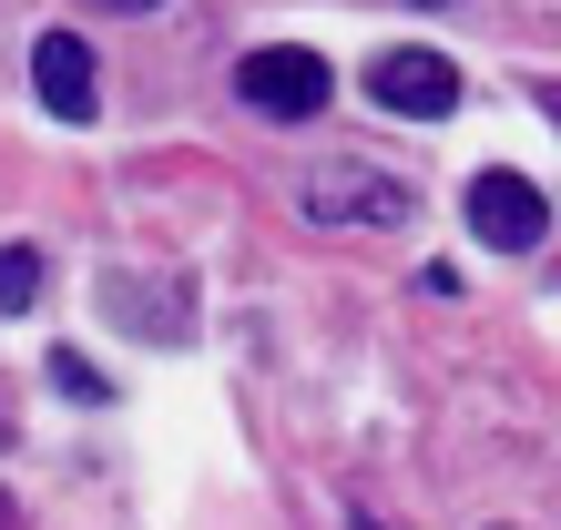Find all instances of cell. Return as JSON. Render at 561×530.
Listing matches in <instances>:
<instances>
[{
	"label": "cell",
	"instance_id": "obj_1",
	"mask_svg": "<svg viewBox=\"0 0 561 530\" xmlns=\"http://www.w3.org/2000/svg\"><path fill=\"white\" fill-rule=\"evenodd\" d=\"M236 92H245V113H266V123H317L327 92H337V72H327L317 51H245Z\"/></svg>",
	"mask_w": 561,
	"mask_h": 530
},
{
	"label": "cell",
	"instance_id": "obj_2",
	"mask_svg": "<svg viewBox=\"0 0 561 530\" xmlns=\"http://www.w3.org/2000/svg\"><path fill=\"white\" fill-rule=\"evenodd\" d=\"M368 103H378V113H409V123H439V113L459 103V72H449L439 51L399 42V51H378V61H368Z\"/></svg>",
	"mask_w": 561,
	"mask_h": 530
},
{
	"label": "cell",
	"instance_id": "obj_3",
	"mask_svg": "<svg viewBox=\"0 0 561 530\" xmlns=\"http://www.w3.org/2000/svg\"><path fill=\"white\" fill-rule=\"evenodd\" d=\"M470 224H480V245L531 255V245L551 235V205H541L531 174H480V184H470Z\"/></svg>",
	"mask_w": 561,
	"mask_h": 530
},
{
	"label": "cell",
	"instance_id": "obj_4",
	"mask_svg": "<svg viewBox=\"0 0 561 530\" xmlns=\"http://www.w3.org/2000/svg\"><path fill=\"white\" fill-rule=\"evenodd\" d=\"M307 215H317V224H347V215H368V224H409V184L368 174V163H317V174H307Z\"/></svg>",
	"mask_w": 561,
	"mask_h": 530
},
{
	"label": "cell",
	"instance_id": "obj_5",
	"mask_svg": "<svg viewBox=\"0 0 561 530\" xmlns=\"http://www.w3.org/2000/svg\"><path fill=\"white\" fill-rule=\"evenodd\" d=\"M31 82H42V113L92 123V42L82 31H42L31 42Z\"/></svg>",
	"mask_w": 561,
	"mask_h": 530
},
{
	"label": "cell",
	"instance_id": "obj_6",
	"mask_svg": "<svg viewBox=\"0 0 561 530\" xmlns=\"http://www.w3.org/2000/svg\"><path fill=\"white\" fill-rule=\"evenodd\" d=\"M103 316L144 326V337H184V296H174V286H134V276H113V286H103Z\"/></svg>",
	"mask_w": 561,
	"mask_h": 530
},
{
	"label": "cell",
	"instance_id": "obj_7",
	"mask_svg": "<svg viewBox=\"0 0 561 530\" xmlns=\"http://www.w3.org/2000/svg\"><path fill=\"white\" fill-rule=\"evenodd\" d=\"M51 388H61V398H82V408H103V398H113V378L92 368L82 347H51Z\"/></svg>",
	"mask_w": 561,
	"mask_h": 530
},
{
	"label": "cell",
	"instance_id": "obj_8",
	"mask_svg": "<svg viewBox=\"0 0 561 530\" xmlns=\"http://www.w3.org/2000/svg\"><path fill=\"white\" fill-rule=\"evenodd\" d=\"M31 296H42V255H31V245H0V316H21Z\"/></svg>",
	"mask_w": 561,
	"mask_h": 530
},
{
	"label": "cell",
	"instance_id": "obj_9",
	"mask_svg": "<svg viewBox=\"0 0 561 530\" xmlns=\"http://www.w3.org/2000/svg\"><path fill=\"white\" fill-rule=\"evenodd\" d=\"M541 103H551V123H561V82H551V92H541Z\"/></svg>",
	"mask_w": 561,
	"mask_h": 530
},
{
	"label": "cell",
	"instance_id": "obj_10",
	"mask_svg": "<svg viewBox=\"0 0 561 530\" xmlns=\"http://www.w3.org/2000/svg\"><path fill=\"white\" fill-rule=\"evenodd\" d=\"M0 449H11V418H0Z\"/></svg>",
	"mask_w": 561,
	"mask_h": 530
},
{
	"label": "cell",
	"instance_id": "obj_11",
	"mask_svg": "<svg viewBox=\"0 0 561 530\" xmlns=\"http://www.w3.org/2000/svg\"><path fill=\"white\" fill-rule=\"evenodd\" d=\"M0 530H11V500H0Z\"/></svg>",
	"mask_w": 561,
	"mask_h": 530
}]
</instances>
